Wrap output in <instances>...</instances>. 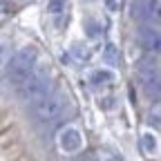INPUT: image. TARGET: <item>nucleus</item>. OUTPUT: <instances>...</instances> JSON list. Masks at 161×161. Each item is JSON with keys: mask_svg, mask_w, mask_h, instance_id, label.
<instances>
[{"mask_svg": "<svg viewBox=\"0 0 161 161\" xmlns=\"http://www.w3.org/2000/svg\"><path fill=\"white\" fill-rule=\"evenodd\" d=\"M36 60H38V49L34 45L18 49L11 58V63H9V83H14L20 90L31 78V74L36 72V67H38Z\"/></svg>", "mask_w": 161, "mask_h": 161, "instance_id": "obj_1", "label": "nucleus"}, {"mask_svg": "<svg viewBox=\"0 0 161 161\" xmlns=\"http://www.w3.org/2000/svg\"><path fill=\"white\" fill-rule=\"evenodd\" d=\"M136 74H139V80H141V87L143 92L154 98V101H161V72L148 63V60H141L136 65Z\"/></svg>", "mask_w": 161, "mask_h": 161, "instance_id": "obj_2", "label": "nucleus"}, {"mask_svg": "<svg viewBox=\"0 0 161 161\" xmlns=\"http://www.w3.org/2000/svg\"><path fill=\"white\" fill-rule=\"evenodd\" d=\"M23 101H36L47 96V67H36V72L31 74V78L18 90Z\"/></svg>", "mask_w": 161, "mask_h": 161, "instance_id": "obj_3", "label": "nucleus"}, {"mask_svg": "<svg viewBox=\"0 0 161 161\" xmlns=\"http://www.w3.org/2000/svg\"><path fill=\"white\" fill-rule=\"evenodd\" d=\"M132 16L146 25H161L159 0H132Z\"/></svg>", "mask_w": 161, "mask_h": 161, "instance_id": "obj_4", "label": "nucleus"}, {"mask_svg": "<svg viewBox=\"0 0 161 161\" xmlns=\"http://www.w3.org/2000/svg\"><path fill=\"white\" fill-rule=\"evenodd\" d=\"M60 112H63V98L58 94H47L34 103V114L40 121H54Z\"/></svg>", "mask_w": 161, "mask_h": 161, "instance_id": "obj_5", "label": "nucleus"}, {"mask_svg": "<svg viewBox=\"0 0 161 161\" xmlns=\"http://www.w3.org/2000/svg\"><path fill=\"white\" fill-rule=\"evenodd\" d=\"M136 40L141 43V47L161 54V31L159 29H154V27H141L136 31Z\"/></svg>", "mask_w": 161, "mask_h": 161, "instance_id": "obj_6", "label": "nucleus"}, {"mask_svg": "<svg viewBox=\"0 0 161 161\" xmlns=\"http://www.w3.org/2000/svg\"><path fill=\"white\" fill-rule=\"evenodd\" d=\"M58 146L65 152H76L80 148V132L76 128H65L58 136Z\"/></svg>", "mask_w": 161, "mask_h": 161, "instance_id": "obj_7", "label": "nucleus"}, {"mask_svg": "<svg viewBox=\"0 0 161 161\" xmlns=\"http://www.w3.org/2000/svg\"><path fill=\"white\" fill-rule=\"evenodd\" d=\"M90 80H92L94 85H105V83H110V80H112V72H108V69H96V72L90 74Z\"/></svg>", "mask_w": 161, "mask_h": 161, "instance_id": "obj_8", "label": "nucleus"}, {"mask_svg": "<svg viewBox=\"0 0 161 161\" xmlns=\"http://www.w3.org/2000/svg\"><path fill=\"white\" fill-rule=\"evenodd\" d=\"M11 58H14V56H11V47H9L7 43H0V72L9 67Z\"/></svg>", "mask_w": 161, "mask_h": 161, "instance_id": "obj_9", "label": "nucleus"}, {"mask_svg": "<svg viewBox=\"0 0 161 161\" xmlns=\"http://www.w3.org/2000/svg\"><path fill=\"white\" fill-rule=\"evenodd\" d=\"M105 60H108V63H112V65H119L121 56H119V49H116L114 45H108V47H105Z\"/></svg>", "mask_w": 161, "mask_h": 161, "instance_id": "obj_10", "label": "nucleus"}, {"mask_svg": "<svg viewBox=\"0 0 161 161\" xmlns=\"http://www.w3.org/2000/svg\"><path fill=\"white\" fill-rule=\"evenodd\" d=\"M63 0H49V3H47V11L49 14H60V11H63Z\"/></svg>", "mask_w": 161, "mask_h": 161, "instance_id": "obj_11", "label": "nucleus"}, {"mask_svg": "<svg viewBox=\"0 0 161 161\" xmlns=\"http://www.w3.org/2000/svg\"><path fill=\"white\" fill-rule=\"evenodd\" d=\"M154 146H157L154 143V136L152 134H143V148L150 152V150H154Z\"/></svg>", "mask_w": 161, "mask_h": 161, "instance_id": "obj_12", "label": "nucleus"}, {"mask_svg": "<svg viewBox=\"0 0 161 161\" xmlns=\"http://www.w3.org/2000/svg\"><path fill=\"white\" fill-rule=\"evenodd\" d=\"M7 11H9V5L5 3V0H0V16H5Z\"/></svg>", "mask_w": 161, "mask_h": 161, "instance_id": "obj_13", "label": "nucleus"}, {"mask_svg": "<svg viewBox=\"0 0 161 161\" xmlns=\"http://www.w3.org/2000/svg\"><path fill=\"white\" fill-rule=\"evenodd\" d=\"M110 161H116V159H110Z\"/></svg>", "mask_w": 161, "mask_h": 161, "instance_id": "obj_14", "label": "nucleus"}]
</instances>
